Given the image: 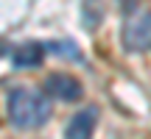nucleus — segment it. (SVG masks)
Segmentation results:
<instances>
[{
    "mask_svg": "<svg viewBox=\"0 0 151 139\" xmlns=\"http://www.w3.org/2000/svg\"><path fill=\"white\" fill-rule=\"evenodd\" d=\"M6 111H9V120L14 128L20 131H31V128H39V125L48 123L50 117V103L45 95L34 89H11L9 92V100H6Z\"/></svg>",
    "mask_w": 151,
    "mask_h": 139,
    "instance_id": "1",
    "label": "nucleus"
},
{
    "mask_svg": "<svg viewBox=\"0 0 151 139\" xmlns=\"http://www.w3.org/2000/svg\"><path fill=\"white\" fill-rule=\"evenodd\" d=\"M120 42L129 53H143L151 48V9H137L126 17Z\"/></svg>",
    "mask_w": 151,
    "mask_h": 139,
    "instance_id": "2",
    "label": "nucleus"
},
{
    "mask_svg": "<svg viewBox=\"0 0 151 139\" xmlns=\"http://www.w3.org/2000/svg\"><path fill=\"white\" fill-rule=\"evenodd\" d=\"M45 95L56 97V100H65V103H73L78 97H84V86H81L78 78H73L67 72H53L45 78Z\"/></svg>",
    "mask_w": 151,
    "mask_h": 139,
    "instance_id": "3",
    "label": "nucleus"
},
{
    "mask_svg": "<svg viewBox=\"0 0 151 139\" xmlns=\"http://www.w3.org/2000/svg\"><path fill=\"white\" fill-rule=\"evenodd\" d=\"M95 125H98V109L87 106V109H81L78 114H73V120L65 128V139H92Z\"/></svg>",
    "mask_w": 151,
    "mask_h": 139,
    "instance_id": "4",
    "label": "nucleus"
},
{
    "mask_svg": "<svg viewBox=\"0 0 151 139\" xmlns=\"http://www.w3.org/2000/svg\"><path fill=\"white\" fill-rule=\"evenodd\" d=\"M42 59H45V45H39V42H25L11 50L14 67H37V64H42Z\"/></svg>",
    "mask_w": 151,
    "mask_h": 139,
    "instance_id": "5",
    "label": "nucleus"
},
{
    "mask_svg": "<svg viewBox=\"0 0 151 139\" xmlns=\"http://www.w3.org/2000/svg\"><path fill=\"white\" fill-rule=\"evenodd\" d=\"M45 48H48V50H59V56H67L70 61H81L78 48H76L73 42H48Z\"/></svg>",
    "mask_w": 151,
    "mask_h": 139,
    "instance_id": "6",
    "label": "nucleus"
},
{
    "mask_svg": "<svg viewBox=\"0 0 151 139\" xmlns=\"http://www.w3.org/2000/svg\"><path fill=\"white\" fill-rule=\"evenodd\" d=\"M101 20V9H98V0H84V22L87 28H95Z\"/></svg>",
    "mask_w": 151,
    "mask_h": 139,
    "instance_id": "7",
    "label": "nucleus"
},
{
    "mask_svg": "<svg viewBox=\"0 0 151 139\" xmlns=\"http://www.w3.org/2000/svg\"><path fill=\"white\" fill-rule=\"evenodd\" d=\"M137 3H140V0H120V6H123V9H126V11H129V9H134V6H137Z\"/></svg>",
    "mask_w": 151,
    "mask_h": 139,
    "instance_id": "8",
    "label": "nucleus"
},
{
    "mask_svg": "<svg viewBox=\"0 0 151 139\" xmlns=\"http://www.w3.org/2000/svg\"><path fill=\"white\" fill-rule=\"evenodd\" d=\"M6 53H9V45H6L3 39H0V56H6Z\"/></svg>",
    "mask_w": 151,
    "mask_h": 139,
    "instance_id": "9",
    "label": "nucleus"
}]
</instances>
